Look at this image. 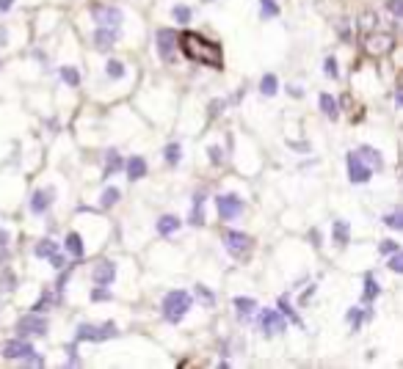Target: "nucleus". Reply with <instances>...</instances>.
Listing matches in <instances>:
<instances>
[{
    "label": "nucleus",
    "mask_w": 403,
    "mask_h": 369,
    "mask_svg": "<svg viewBox=\"0 0 403 369\" xmlns=\"http://www.w3.org/2000/svg\"><path fill=\"white\" fill-rule=\"evenodd\" d=\"M235 309L241 311V320H246L257 311V300L254 297H235Z\"/></svg>",
    "instance_id": "393cba45"
},
{
    "label": "nucleus",
    "mask_w": 403,
    "mask_h": 369,
    "mask_svg": "<svg viewBox=\"0 0 403 369\" xmlns=\"http://www.w3.org/2000/svg\"><path fill=\"white\" fill-rule=\"evenodd\" d=\"M122 168V154L116 151V149H108L105 151V177H111L113 171H119Z\"/></svg>",
    "instance_id": "b1692460"
},
{
    "label": "nucleus",
    "mask_w": 403,
    "mask_h": 369,
    "mask_svg": "<svg viewBox=\"0 0 403 369\" xmlns=\"http://www.w3.org/2000/svg\"><path fill=\"white\" fill-rule=\"evenodd\" d=\"M210 160H213L216 165H221V163H224V157H221V149H219V147H210Z\"/></svg>",
    "instance_id": "37998d69"
},
{
    "label": "nucleus",
    "mask_w": 403,
    "mask_h": 369,
    "mask_svg": "<svg viewBox=\"0 0 403 369\" xmlns=\"http://www.w3.org/2000/svg\"><path fill=\"white\" fill-rule=\"evenodd\" d=\"M205 3H210V0H205Z\"/></svg>",
    "instance_id": "de8ad7c7"
},
{
    "label": "nucleus",
    "mask_w": 403,
    "mask_h": 369,
    "mask_svg": "<svg viewBox=\"0 0 403 369\" xmlns=\"http://www.w3.org/2000/svg\"><path fill=\"white\" fill-rule=\"evenodd\" d=\"M6 243H8V231H3V229H0V248H3Z\"/></svg>",
    "instance_id": "49530a36"
},
{
    "label": "nucleus",
    "mask_w": 403,
    "mask_h": 369,
    "mask_svg": "<svg viewBox=\"0 0 403 369\" xmlns=\"http://www.w3.org/2000/svg\"><path fill=\"white\" fill-rule=\"evenodd\" d=\"M61 77H64L67 85H78L81 83V72L75 67H61Z\"/></svg>",
    "instance_id": "2f4dec72"
},
{
    "label": "nucleus",
    "mask_w": 403,
    "mask_h": 369,
    "mask_svg": "<svg viewBox=\"0 0 403 369\" xmlns=\"http://www.w3.org/2000/svg\"><path fill=\"white\" fill-rule=\"evenodd\" d=\"M191 226H202L205 223V193L193 196V207H191Z\"/></svg>",
    "instance_id": "6ab92c4d"
},
{
    "label": "nucleus",
    "mask_w": 403,
    "mask_h": 369,
    "mask_svg": "<svg viewBox=\"0 0 403 369\" xmlns=\"http://www.w3.org/2000/svg\"><path fill=\"white\" fill-rule=\"evenodd\" d=\"M323 69H326V77H331V80H337V74H340V69H337V61H334V58H326V64H323Z\"/></svg>",
    "instance_id": "4c0bfd02"
},
{
    "label": "nucleus",
    "mask_w": 403,
    "mask_h": 369,
    "mask_svg": "<svg viewBox=\"0 0 403 369\" xmlns=\"http://www.w3.org/2000/svg\"><path fill=\"white\" fill-rule=\"evenodd\" d=\"M113 336H119L116 322H102V325L83 322L78 334H75V342H105V339H113Z\"/></svg>",
    "instance_id": "20e7f679"
},
{
    "label": "nucleus",
    "mask_w": 403,
    "mask_h": 369,
    "mask_svg": "<svg viewBox=\"0 0 403 369\" xmlns=\"http://www.w3.org/2000/svg\"><path fill=\"white\" fill-rule=\"evenodd\" d=\"M345 163H348V179H351L354 185H365V182L370 179L373 168H370L356 151H348V154H345Z\"/></svg>",
    "instance_id": "1a4fd4ad"
},
{
    "label": "nucleus",
    "mask_w": 403,
    "mask_h": 369,
    "mask_svg": "<svg viewBox=\"0 0 403 369\" xmlns=\"http://www.w3.org/2000/svg\"><path fill=\"white\" fill-rule=\"evenodd\" d=\"M216 210L221 215V221H235L243 213V202L238 193H221L216 196Z\"/></svg>",
    "instance_id": "0eeeda50"
},
{
    "label": "nucleus",
    "mask_w": 403,
    "mask_h": 369,
    "mask_svg": "<svg viewBox=\"0 0 403 369\" xmlns=\"http://www.w3.org/2000/svg\"><path fill=\"white\" fill-rule=\"evenodd\" d=\"M119 39V31H111V28H94V47L97 50H111Z\"/></svg>",
    "instance_id": "dca6fc26"
},
{
    "label": "nucleus",
    "mask_w": 403,
    "mask_h": 369,
    "mask_svg": "<svg viewBox=\"0 0 403 369\" xmlns=\"http://www.w3.org/2000/svg\"><path fill=\"white\" fill-rule=\"evenodd\" d=\"M368 317H370V309H359V306L348 309V320H351V325H354V328H359Z\"/></svg>",
    "instance_id": "cd10ccee"
},
{
    "label": "nucleus",
    "mask_w": 403,
    "mask_h": 369,
    "mask_svg": "<svg viewBox=\"0 0 403 369\" xmlns=\"http://www.w3.org/2000/svg\"><path fill=\"white\" fill-rule=\"evenodd\" d=\"M3 356L11 359V361H31V364L42 367V356H39V353L33 350V345L25 342V339H8V342L3 345Z\"/></svg>",
    "instance_id": "7ed1b4c3"
},
{
    "label": "nucleus",
    "mask_w": 403,
    "mask_h": 369,
    "mask_svg": "<svg viewBox=\"0 0 403 369\" xmlns=\"http://www.w3.org/2000/svg\"><path fill=\"white\" fill-rule=\"evenodd\" d=\"M331 237H334V243H337V245H348V240H351V229H348V223H345V221H334Z\"/></svg>",
    "instance_id": "4be33fe9"
},
{
    "label": "nucleus",
    "mask_w": 403,
    "mask_h": 369,
    "mask_svg": "<svg viewBox=\"0 0 403 369\" xmlns=\"http://www.w3.org/2000/svg\"><path fill=\"white\" fill-rule=\"evenodd\" d=\"M64 248H67V254H70V256L83 259V240H81V234H78V231H70V234H67Z\"/></svg>",
    "instance_id": "aec40b11"
},
{
    "label": "nucleus",
    "mask_w": 403,
    "mask_h": 369,
    "mask_svg": "<svg viewBox=\"0 0 403 369\" xmlns=\"http://www.w3.org/2000/svg\"><path fill=\"white\" fill-rule=\"evenodd\" d=\"M155 42H158V56H161V61L171 64V61H174V50H177V33H174L171 28H161L158 36H155Z\"/></svg>",
    "instance_id": "9b49d317"
},
{
    "label": "nucleus",
    "mask_w": 403,
    "mask_h": 369,
    "mask_svg": "<svg viewBox=\"0 0 403 369\" xmlns=\"http://www.w3.org/2000/svg\"><path fill=\"white\" fill-rule=\"evenodd\" d=\"M276 88H279L276 74H265V77L260 80V94H262V97H274V94H276Z\"/></svg>",
    "instance_id": "a878e982"
},
{
    "label": "nucleus",
    "mask_w": 403,
    "mask_h": 369,
    "mask_svg": "<svg viewBox=\"0 0 403 369\" xmlns=\"http://www.w3.org/2000/svg\"><path fill=\"white\" fill-rule=\"evenodd\" d=\"M180 157H182V149H180V144H168V147H166V160H168L171 165H177V163H180Z\"/></svg>",
    "instance_id": "f704fd0d"
},
{
    "label": "nucleus",
    "mask_w": 403,
    "mask_h": 369,
    "mask_svg": "<svg viewBox=\"0 0 403 369\" xmlns=\"http://www.w3.org/2000/svg\"><path fill=\"white\" fill-rule=\"evenodd\" d=\"M36 256L50 259L53 268H64V256H61V251H58V245H56L53 240H42V243L36 245Z\"/></svg>",
    "instance_id": "ddd939ff"
},
{
    "label": "nucleus",
    "mask_w": 403,
    "mask_h": 369,
    "mask_svg": "<svg viewBox=\"0 0 403 369\" xmlns=\"http://www.w3.org/2000/svg\"><path fill=\"white\" fill-rule=\"evenodd\" d=\"M262 3V17H276L279 14V6L274 0H260Z\"/></svg>",
    "instance_id": "c9c22d12"
},
{
    "label": "nucleus",
    "mask_w": 403,
    "mask_h": 369,
    "mask_svg": "<svg viewBox=\"0 0 403 369\" xmlns=\"http://www.w3.org/2000/svg\"><path fill=\"white\" fill-rule=\"evenodd\" d=\"M180 226H182V221H180L177 215H163L161 221H158V234H163V237H166V234H174Z\"/></svg>",
    "instance_id": "5701e85b"
},
{
    "label": "nucleus",
    "mask_w": 403,
    "mask_h": 369,
    "mask_svg": "<svg viewBox=\"0 0 403 369\" xmlns=\"http://www.w3.org/2000/svg\"><path fill=\"white\" fill-rule=\"evenodd\" d=\"M91 300H94V303H100V300H111V293H108V290H105V287H102V284H100V290H91Z\"/></svg>",
    "instance_id": "58836bf2"
},
{
    "label": "nucleus",
    "mask_w": 403,
    "mask_h": 369,
    "mask_svg": "<svg viewBox=\"0 0 403 369\" xmlns=\"http://www.w3.org/2000/svg\"><path fill=\"white\" fill-rule=\"evenodd\" d=\"M119 199H122L119 188H105V193L100 196V204H102V210H111V207H113Z\"/></svg>",
    "instance_id": "bb28decb"
},
{
    "label": "nucleus",
    "mask_w": 403,
    "mask_h": 369,
    "mask_svg": "<svg viewBox=\"0 0 403 369\" xmlns=\"http://www.w3.org/2000/svg\"><path fill=\"white\" fill-rule=\"evenodd\" d=\"M17 334H19L22 339H25V336H45V334H47V320L42 317V311H31V314L19 317Z\"/></svg>",
    "instance_id": "423d86ee"
},
{
    "label": "nucleus",
    "mask_w": 403,
    "mask_h": 369,
    "mask_svg": "<svg viewBox=\"0 0 403 369\" xmlns=\"http://www.w3.org/2000/svg\"><path fill=\"white\" fill-rule=\"evenodd\" d=\"M379 251H381V254H395V251H398V243H395V240H384V243L379 245Z\"/></svg>",
    "instance_id": "a19ab883"
},
{
    "label": "nucleus",
    "mask_w": 403,
    "mask_h": 369,
    "mask_svg": "<svg viewBox=\"0 0 403 369\" xmlns=\"http://www.w3.org/2000/svg\"><path fill=\"white\" fill-rule=\"evenodd\" d=\"M105 74H108L111 80H119V77H125V64H122V61H108V67H105Z\"/></svg>",
    "instance_id": "7c9ffc66"
},
{
    "label": "nucleus",
    "mask_w": 403,
    "mask_h": 369,
    "mask_svg": "<svg viewBox=\"0 0 403 369\" xmlns=\"http://www.w3.org/2000/svg\"><path fill=\"white\" fill-rule=\"evenodd\" d=\"M91 279H94V284L108 287V284L116 279V265H113V262H97L94 270H91Z\"/></svg>",
    "instance_id": "2eb2a0df"
},
{
    "label": "nucleus",
    "mask_w": 403,
    "mask_h": 369,
    "mask_svg": "<svg viewBox=\"0 0 403 369\" xmlns=\"http://www.w3.org/2000/svg\"><path fill=\"white\" fill-rule=\"evenodd\" d=\"M191 303H193V297L185 290H171L163 297V317L168 322H182V317L191 311Z\"/></svg>",
    "instance_id": "f03ea898"
},
{
    "label": "nucleus",
    "mask_w": 403,
    "mask_h": 369,
    "mask_svg": "<svg viewBox=\"0 0 403 369\" xmlns=\"http://www.w3.org/2000/svg\"><path fill=\"white\" fill-rule=\"evenodd\" d=\"M14 6V0H0V11H8Z\"/></svg>",
    "instance_id": "a18cd8bd"
},
{
    "label": "nucleus",
    "mask_w": 403,
    "mask_h": 369,
    "mask_svg": "<svg viewBox=\"0 0 403 369\" xmlns=\"http://www.w3.org/2000/svg\"><path fill=\"white\" fill-rule=\"evenodd\" d=\"M390 270H393V273H401V270H403L401 251H395V254H393V259H390Z\"/></svg>",
    "instance_id": "ea45409f"
},
{
    "label": "nucleus",
    "mask_w": 403,
    "mask_h": 369,
    "mask_svg": "<svg viewBox=\"0 0 403 369\" xmlns=\"http://www.w3.org/2000/svg\"><path fill=\"white\" fill-rule=\"evenodd\" d=\"M224 248L235 259H246L251 254V237L243 234V231H224Z\"/></svg>",
    "instance_id": "6e6552de"
},
{
    "label": "nucleus",
    "mask_w": 403,
    "mask_h": 369,
    "mask_svg": "<svg viewBox=\"0 0 403 369\" xmlns=\"http://www.w3.org/2000/svg\"><path fill=\"white\" fill-rule=\"evenodd\" d=\"M318 102H321V110H323V113H326V119H331V122H334V119L340 116L337 99H334L331 94H321V97H318Z\"/></svg>",
    "instance_id": "412c9836"
},
{
    "label": "nucleus",
    "mask_w": 403,
    "mask_h": 369,
    "mask_svg": "<svg viewBox=\"0 0 403 369\" xmlns=\"http://www.w3.org/2000/svg\"><path fill=\"white\" fill-rule=\"evenodd\" d=\"M279 309H282V314H285L287 320H293L296 325H301V317H299V314H296V311L290 309V303H287V297H282V300H279Z\"/></svg>",
    "instance_id": "72a5a7b5"
},
{
    "label": "nucleus",
    "mask_w": 403,
    "mask_h": 369,
    "mask_svg": "<svg viewBox=\"0 0 403 369\" xmlns=\"http://www.w3.org/2000/svg\"><path fill=\"white\" fill-rule=\"evenodd\" d=\"M387 8H390L395 17H401V14H403V3H401V0H390V3H387Z\"/></svg>",
    "instance_id": "79ce46f5"
},
{
    "label": "nucleus",
    "mask_w": 403,
    "mask_h": 369,
    "mask_svg": "<svg viewBox=\"0 0 403 369\" xmlns=\"http://www.w3.org/2000/svg\"><path fill=\"white\" fill-rule=\"evenodd\" d=\"M196 295H199V300H202V303H207V306H213V303H216V297H213V293H210L207 287H202V284L196 287Z\"/></svg>",
    "instance_id": "e433bc0d"
},
{
    "label": "nucleus",
    "mask_w": 403,
    "mask_h": 369,
    "mask_svg": "<svg viewBox=\"0 0 403 369\" xmlns=\"http://www.w3.org/2000/svg\"><path fill=\"white\" fill-rule=\"evenodd\" d=\"M53 199H56V190H53V188H42V190L33 193V199H31V210H33L36 215H42V213L50 210Z\"/></svg>",
    "instance_id": "4468645a"
},
{
    "label": "nucleus",
    "mask_w": 403,
    "mask_h": 369,
    "mask_svg": "<svg viewBox=\"0 0 403 369\" xmlns=\"http://www.w3.org/2000/svg\"><path fill=\"white\" fill-rule=\"evenodd\" d=\"M373 171H381L384 168V160H381V151H376L373 147H359V151H356Z\"/></svg>",
    "instance_id": "f3484780"
},
{
    "label": "nucleus",
    "mask_w": 403,
    "mask_h": 369,
    "mask_svg": "<svg viewBox=\"0 0 403 369\" xmlns=\"http://www.w3.org/2000/svg\"><path fill=\"white\" fill-rule=\"evenodd\" d=\"M91 17L97 22V28H111V31H119L125 14L116 8V6H105V3H91Z\"/></svg>",
    "instance_id": "39448f33"
},
{
    "label": "nucleus",
    "mask_w": 403,
    "mask_h": 369,
    "mask_svg": "<svg viewBox=\"0 0 403 369\" xmlns=\"http://www.w3.org/2000/svg\"><path fill=\"white\" fill-rule=\"evenodd\" d=\"M260 328H262L265 336H279V334H285L287 322H285L282 311H271V309H268V311L260 314Z\"/></svg>",
    "instance_id": "9d476101"
},
{
    "label": "nucleus",
    "mask_w": 403,
    "mask_h": 369,
    "mask_svg": "<svg viewBox=\"0 0 403 369\" xmlns=\"http://www.w3.org/2000/svg\"><path fill=\"white\" fill-rule=\"evenodd\" d=\"M171 17H174L180 25H188V22H191V8H188V6H174V8H171Z\"/></svg>",
    "instance_id": "c756f323"
},
{
    "label": "nucleus",
    "mask_w": 403,
    "mask_h": 369,
    "mask_svg": "<svg viewBox=\"0 0 403 369\" xmlns=\"http://www.w3.org/2000/svg\"><path fill=\"white\" fill-rule=\"evenodd\" d=\"M177 47H180L191 61H196V64H205V67H213V69H221V64H224L221 47H219L216 42L199 36V33L185 31L182 36H177Z\"/></svg>",
    "instance_id": "f257e3e1"
},
{
    "label": "nucleus",
    "mask_w": 403,
    "mask_h": 369,
    "mask_svg": "<svg viewBox=\"0 0 403 369\" xmlns=\"http://www.w3.org/2000/svg\"><path fill=\"white\" fill-rule=\"evenodd\" d=\"M390 47H393V36H390V33H373V36L365 39V50H368L370 56H381V53H387Z\"/></svg>",
    "instance_id": "f8f14e48"
},
{
    "label": "nucleus",
    "mask_w": 403,
    "mask_h": 369,
    "mask_svg": "<svg viewBox=\"0 0 403 369\" xmlns=\"http://www.w3.org/2000/svg\"><path fill=\"white\" fill-rule=\"evenodd\" d=\"M384 223L390 226V229H403V210L398 207V210H393L390 215H384Z\"/></svg>",
    "instance_id": "473e14b6"
},
{
    "label": "nucleus",
    "mask_w": 403,
    "mask_h": 369,
    "mask_svg": "<svg viewBox=\"0 0 403 369\" xmlns=\"http://www.w3.org/2000/svg\"><path fill=\"white\" fill-rule=\"evenodd\" d=\"M379 293H381V290H379L376 279L368 273V276H365V300H376V297H379Z\"/></svg>",
    "instance_id": "c85d7f7f"
},
{
    "label": "nucleus",
    "mask_w": 403,
    "mask_h": 369,
    "mask_svg": "<svg viewBox=\"0 0 403 369\" xmlns=\"http://www.w3.org/2000/svg\"><path fill=\"white\" fill-rule=\"evenodd\" d=\"M144 174H147V160H144V157H130V160H127V179H130V182H139Z\"/></svg>",
    "instance_id": "a211bd4d"
},
{
    "label": "nucleus",
    "mask_w": 403,
    "mask_h": 369,
    "mask_svg": "<svg viewBox=\"0 0 403 369\" xmlns=\"http://www.w3.org/2000/svg\"><path fill=\"white\" fill-rule=\"evenodd\" d=\"M310 240H313L315 245H321V231H318V229H313V231H310Z\"/></svg>",
    "instance_id": "c03bdc74"
}]
</instances>
